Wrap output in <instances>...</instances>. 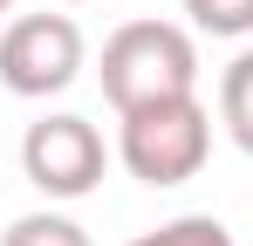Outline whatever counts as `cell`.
Listing matches in <instances>:
<instances>
[{
	"mask_svg": "<svg viewBox=\"0 0 253 246\" xmlns=\"http://www.w3.org/2000/svg\"><path fill=\"white\" fill-rule=\"evenodd\" d=\"M103 96L110 110H144V103H171V96H199V41L178 21H124L103 41Z\"/></svg>",
	"mask_w": 253,
	"mask_h": 246,
	"instance_id": "6da1fadb",
	"label": "cell"
},
{
	"mask_svg": "<svg viewBox=\"0 0 253 246\" xmlns=\"http://www.w3.org/2000/svg\"><path fill=\"white\" fill-rule=\"evenodd\" d=\"M206 151H212V110L199 96H171V103H144V110L117 117V158L144 185H185V178H199Z\"/></svg>",
	"mask_w": 253,
	"mask_h": 246,
	"instance_id": "7a4b0ae2",
	"label": "cell"
},
{
	"mask_svg": "<svg viewBox=\"0 0 253 246\" xmlns=\"http://www.w3.org/2000/svg\"><path fill=\"white\" fill-rule=\"evenodd\" d=\"M83 55H89V41L69 14H14L0 28V82L28 103L62 96L83 76Z\"/></svg>",
	"mask_w": 253,
	"mask_h": 246,
	"instance_id": "3957f363",
	"label": "cell"
},
{
	"mask_svg": "<svg viewBox=\"0 0 253 246\" xmlns=\"http://www.w3.org/2000/svg\"><path fill=\"white\" fill-rule=\"evenodd\" d=\"M21 171H28V185H35L42 199H89V192L103 185V171H110L103 130L89 117H69V110L28 123V137H21Z\"/></svg>",
	"mask_w": 253,
	"mask_h": 246,
	"instance_id": "277c9868",
	"label": "cell"
},
{
	"mask_svg": "<svg viewBox=\"0 0 253 246\" xmlns=\"http://www.w3.org/2000/svg\"><path fill=\"white\" fill-rule=\"evenodd\" d=\"M219 123H226V137L253 158V48L233 55L226 76H219Z\"/></svg>",
	"mask_w": 253,
	"mask_h": 246,
	"instance_id": "5b68a950",
	"label": "cell"
},
{
	"mask_svg": "<svg viewBox=\"0 0 253 246\" xmlns=\"http://www.w3.org/2000/svg\"><path fill=\"white\" fill-rule=\"evenodd\" d=\"M124 246H233V226L212 219V212H185V219H165V226H151Z\"/></svg>",
	"mask_w": 253,
	"mask_h": 246,
	"instance_id": "8992f818",
	"label": "cell"
},
{
	"mask_svg": "<svg viewBox=\"0 0 253 246\" xmlns=\"http://www.w3.org/2000/svg\"><path fill=\"white\" fill-rule=\"evenodd\" d=\"M0 246H96V240H89L69 212H21V219L0 233Z\"/></svg>",
	"mask_w": 253,
	"mask_h": 246,
	"instance_id": "52a82bcc",
	"label": "cell"
},
{
	"mask_svg": "<svg viewBox=\"0 0 253 246\" xmlns=\"http://www.w3.org/2000/svg\"><path fill=\"white\" fill-rule=\"evenodd\" d=\"M185 14L199 35H226V41L253 35V0H185Z\"/></svg>",
	"mask_w": 253,
	"mask_h": 246,
	"instance_id": "ba28073f",
	"label": "cell"
},
{
	"mask_svg": "<svg viewBox=\"0 0 253 246\" xmlns=\"http://www.w3.org/2000/svg\"><path fill=\"white\" fill-rule=\"evenodd\" d=\"M7 14H14V0H0V21H7Z\"/></svg>",
	"mask_w": 253,
	"mask_h": 246,
	"instance_id": "9c48e42d",
	"label": "cell"
},
{
	"mask_svg": "<svg viewBox=\"0 0 253 246\" xmlns=\"http://www.w3.org/2000/svg\"><path fill=\"white\" fill-rule=\"evenodd\" d=\"M62 7H89V0H62Z\"/></svg>",
	"mask_w": 253,
	"mask_h": 246,
	"instance_id": "30bf717a",
	"label": "cell"
}]
</instances>
